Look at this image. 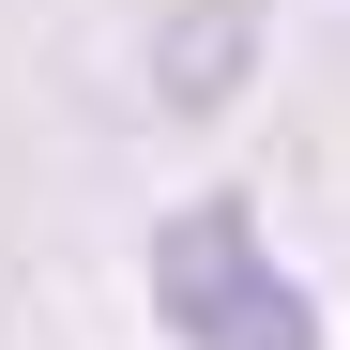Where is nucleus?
I'll return each instance as SVG.
<instances>
[{
  "label": "nucleus",
  "mask_w": 350,
  "mask_h": 350,
  "mask_svg": "<svg viewBox=\"0 0 350 350\" xmlns=\"http://www.w3.org/2000/svg\"><path fill=\"white\" fill-rule=\"evenodd\" d=\"M152 305H167V335H183V350H320V305L274 274V244H259L244 198L167 213V244H152Z\"/></svg>",
  "instance_id": "obj_1"
}]
</instances>
